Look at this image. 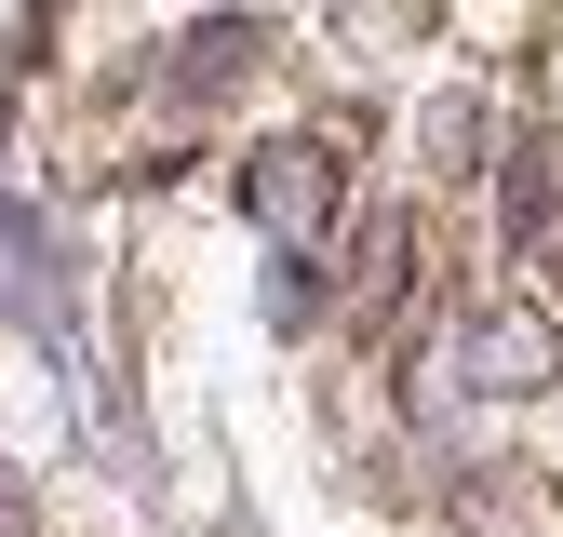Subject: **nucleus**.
<instances>
[{
    "instance_id": "obj_3",
    "label": "nucleus",
    "mask_w": 563,
    "mask_h": 537,
    "mask_svg": "<svg viewBox=\"0 0 563 537\" xmlns=\"http://www.w3.org/2000/svg\"><path fill=\"white\" fill-rule=\"evenodd\" d=\"M416 309H430V229H416V216H376L363 229V336L389 350Z\"/></svg>"
},
{
    "instance_id": "obj_5",
    "label": "nucleus",
    "mask_w": 563,
    "mask_h": 537,
    "mask_svg": "<svg viewBox=\"0 0 563 537\" xmlns=\"http://www.w3.org/2000/svg\"><path fill=\"white\" fill-rule=\"evenodd\" d=\"M255 54H268V41H255L242 14L188 28V41H175V95H242V81H255Z\"/></svg>"
},
{
    "instance_id": "obj_7",
    "label": "nucleus",
    "mask_w": 563,
    "mask_h": 537,
    "mask_svg": "<svg viewBox=\"0 0 563 537\" xmlns=\"http://www.w3.org/2000/svg\"><path fill=\"white\" fill-rule=\"evenodd\" d=\"M430 149L470 175V149H483V108H470V95H456V108H430Z\"/></svg>"
},
{
    "instance_id": "obj_8",
    "label": "nucleus",
    "mask_w": 563,
    "mask_h": 537,
    "mask_svg": "<svg viewBox=\"0 0 563 537\" xmlns=\"http://www.w3.org/2000/svg\"><path fill=\"white\" fill-rule=\"evenodd\" d=\"M309 309H322V283H309L296 255H282V268H268V322H309Z\"/></svg>"
},
{
    "instance_id": "obj_4",
    "label": "nucleus",
    "mask_w": 563,
    "mask_h": 537,
    "mask_svg": "<svg viewBox=\"0 0 563 537\" xmlns=\"http://www.w3.org/2000/svg\"><path fill=\"white\" fill-rule=\"evenodd\" d=\"M497 216H510V242H523L537 268H563V149H510Z\"/></svg>"
},
{
    "instance_id": "obj_6",
    "label": "nucleus",
    "mask_w": 563,
    "mask_h": 537,
    "mask_svg": "<svg viewBox=\"0 0 563 537\" xmlns=\"http://www.w3.org/2000/svg\"><path fill=\"white\" fill-rule=\"evenodd\" d=\"M322 14H335V41H349V54H402V41H430L443 0H322Z\"/></svg>"
},
{
    "instance_id": "obj_1",
    "label": "nucleus",
    "mask_w": 563,
    "mask_h": 537,
    "mask_svg": "<svg viewBox=\"0 0 563 537\" xmlns=\"http://www.w3.org/2000/svg\"><path fill=\"white\" fill-rule=\"evenodd\" d=\"M242 201H255V229L282 255H309L335 229V201H349V149H335V134H268V149L242 162Z\"/></svg>"
},
{
    "instance_id": "obj_2",
    "label": "nucleus",
    "mask_w": 563,
    "mask_h": 537,
    "mask_svg": "<svg viewBox=\"0 0 563 537\" xmlns=\"http://www.w3.org/2000/svg\"><path fill=\"white\" fill-rule=\"evenodd\" d=\"M550 376H563V322H550L537 296H470V309H456V390L523 403V390H550Z\"/></svg>"
}]
</instances>
